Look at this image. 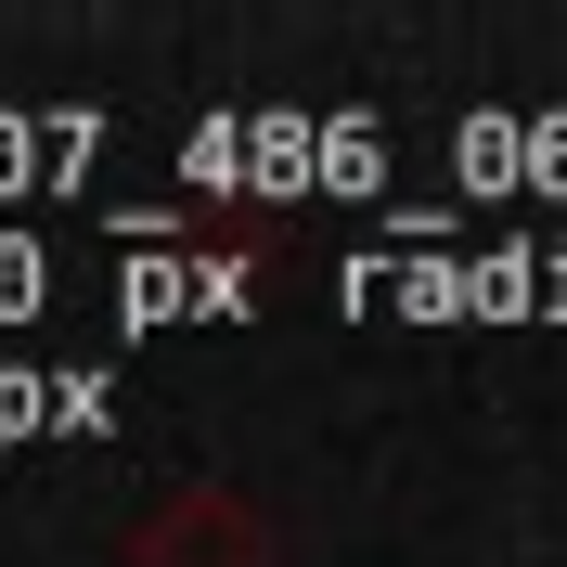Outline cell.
<instances>
[{
  "mask_svg": "<svg viewBox=\"0 0 567 567\" xmlns=\"http://www.w3.org/2000/svg\"><path fill=\"white\" fill-rule=\"evenodd\" d=\"M52 413V388H39V374H0V439H13V425H39Z\"/></svg>",
  "mask_w": 567,
  "mask_h": 567,
  "instance_id": "obj_1",
  "label": "cell"
}]
</instances>
